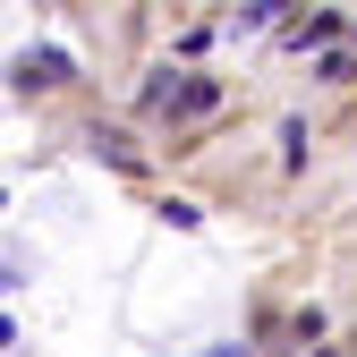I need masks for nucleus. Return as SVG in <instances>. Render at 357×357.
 Returning <instances> with one entry per match:
<instances>
[{
	"mask_svg": "<svg viewBox=\"0 0 357 357\" xmlns=\"http://www.w3.org/2000/svg\"><path fill=\"white\" fill-rule=\"evenodd\" d=\"M204 357H247V349H238V340H230V349H204Z\"/></svg>",
	"mask_w": 357,
	"mask_h": 357,
	"instance_id": "1",
	"label": "nucleus"
}]
</instances>
